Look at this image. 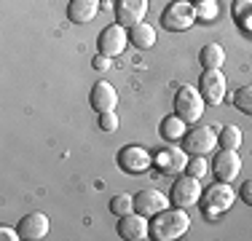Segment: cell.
Wrapping results in <instances>:
<instances>
[{"label":"cell","instance_id":"6da1fadb","mask_svg":"<svg viewBox=\"0 0 252 241\" xmlns=\"http://www.w3.org/2000/svg\"><path fill=\"white\" fill-rule=\"evenodd\" d=\"M188 228H190V217L185 209H161L158 214H153V220H151V239L156 241H175L180 236H185L188 233Z\"/></svg>","mask_w":252,"mask_h":241},{"label":"cell","instance_id":"7a4b0ae2","mask_svg":"<svg viewBox=\"0 0 252 241\" xmlns=\"http://www.w3.org/2000/svg\"><path fill=\"white\" fill-rule=\"evenodd\" d=\"M236 201V190L231 188V182H215L209 185L207 190L201 193V212L207 217H215V214H223L233 207Z\"/></svg>","mask_w":252,"mask_h":241},{"label":"cell","instance_id":"3957f363","mask_svg":"<svg viewBox=\"0 0 252 241\" xmlns=\"http://www.w3.org/2000/svg\"><path fill=\"white\" fill-rule=\"evenodd\" d=\"M161 27L169 32H185L188 27H193L196 22V8L188 0H172L164 11H161Z\"/></svg>","mask_w":252,"mask_h":241},{"label":"cell","instance_id":"277c9868","mask_svg":"<svg viewBox=\"0 0 252 241\" xmlns=\"http://www.w3.org/2000/svg\"><path fill=\"white\" fill-rule=\"evenodd\" d=\"M204 96L199 91V86H180L175 94V113L185 123H196L204 113Z\"/></svg>","mask_w":252,"mask_h":241},{"label":"cell","instance_id":"5b68a950","mask_svg":"<svg viewBox=\"0 0 252 241\" xmlns=\"http://www.w3.org/2000/svg\"><path fill=\"white\" fill-rule=\"evenodd\" d=\"M201 182L199 177H190V174H183V177L175 180L169 190V204L172 207H180V209H190L193 204H199L201 198Z\"/></svg>","mask_w":252,"mask_h":241},{"label":"cell","instance_id":"8992f818","mask_svg":"<svg viewBox=\"0 0 252 241\" xmlns=\"http://www.w3.org/2000/svg\"><path fill=\"white\" fill-rule=\"evenodd\" d=\"M218 131L212 129V126H199V129H190L185 131L183 137V148L188 150L190 155H207L215 150V145H218Z\"/></svg>","mask_w":252,"mask_h":241},{"label":"cell","instance_id":"52a82bcc","mask_svg":"<svg viewBox=\"0 0 252 241\" xmlns=\"http://www.w3.org/2000/svg\"><path fill=\"white\" fill-rule=\"evenodd\" d=\"M116 161L126 174H142V172H148V166H151L153 158L145 148H140V145H126V148L118 150Z\"/></svg>","mask_w":252,"mask_h":241},{"label":"cell","instance_id":"ba28073f","mask_svg":"<svg viewBox=\"0 0 252 241\" xmlns=\"http://www.w3.org/2000/svg\"><path fill=\"white\" fill-rule=\"evenodd\" d=\"M239 172H242V158H239L236 150H220V153H215L212 158V174L220 180V182H233V180L239 177Z\"/></svg>","mask_w":252,"mask_h":241},{"label":"cell","instance_id":"9c48e42d","mask_svg":"<svg viewBox=\"0 0 252 241\" xmlns=\"http://www.w3.org/2000/svg\"><path fill=\"white\" fill-rule=\"evenodd\" d=\"M199 91L207 105H220L225 99V75L220 70H204L199 78Z\"/></svg>","mask_w":252,"mask_h":241},{"label":"cell","instance_id":"30bf717a","mask_svg":"<svg viewBox=\"0 0 252 241\" xmlns=\"http://www.w3.org/2000/svg\"><path fill=\"white\" fill-rule=\"evenodd\" d=\"M118 236L126 241H142L151 236V222H148L145 214L129 212V214L118 217Z\"/></svg>","mask_w":252,"mask_h":241},{"label":"cell","instance_id":"8fae6325","mask_svg":"<svg viewBox=\"0 0 252 241\" xmlns=\"http://www.w3.org/2000/svg\"><path fill=\"white\" fill-rule=\"evenodd\" d=\"M126 43H129V35L124 32L121 24H110V27H105L99 32V40H97L99 54H105V57H110V59L118 57V54H124Z\"/></svg>","mask_w":252,"mask_h":241},{"label":"cell","instance_id":"7c38bea8","mask_svg":"<svg viewBox=\"0 0 252 241\" xmlns=\"http://www.w3.org/2000/svg\"><path fill=\"white\" fill-rule=\"evenodd\" d=\"M49 217L43 212H32V214H25L19 220V225H16V231H19V239H27V241H40L49 236Z\"/></svg>","mask_w":252,"mask_h":241},{"label":"cell","instance_id":"4fadbf2b","mask_svg":"<svg viewBox=\"0 0 252 241\" xmlns=\"http://www.w3.org/2000/svg\"><path fill=\"white\" fill-rule=\"evenodd\" d=\"M89 105H92L94 113H110V110H116V105H118V91L107 81H99V83H94L92 91H89Z\"/></svg>","mask_w":252,"mask_h":241},{"label":"cell","instance_id":"5bb4252c","mask_svg":"<svg viewBox=\"0 0 252 241\" xmlns=\"http://www.w3.org/2000/svg\"><path fill=\"white\" fill-rule=\"evenodd\" d=\"M148 14V0H118L116 5V22L121 27H134L145 19Z\"/></svg>","mask_w":252,"mask_h":241},{"label":"cell","instance_id":"9a60e30c","mask_svg":"<svg viewBox=\"0 0 252 241\" xmlns=\"http://www.w3.org/2000/svg\"><path fill=\"white\" fill-rule=\"evenodd\" d=\"M156 164H158V169L166 172V174H180V172L188 169V150L169 145V148H164L158 155H156Z\"/></svg>","mask_w":252,"mask_h":241},{"label":"cell","instance_id":"2e32d148","mask_svg":"<svg viewBox=\"0 0 252 241\" xmlns=\"http://www.w3.org/2000/svg\"><path fill=\"white\" fill-rule=\"evenodd\" d=\"M169 207V198H166V193H161V190H142V193H137L134 196V212H140V214H145V217H153V214H158L161 209H166Z\"/></svg>","mask_w":252,"mask_h":241},{"label":"cell","instance_id":"e0dca14e","mask_svg":"<svg viewBox=\"0 0 252 241\" xmlns=\"http://www.w3.org/2000/svg\"><path fill=\"white\" fill-rule=\"evenodd\" d=\"M99 3L102 0H70L67 5V19L73 24H86L99 14Z\"/></svg>","mask_w":252,"mask_h":241},{"label":"cell","instance_id":"ac0fdd59","mask_svg":"<svg viewBox=\"0 0 252 241\" xmlns=\"http://www.w3.org/2000/svg\"><path fill=\"white\" fill-rule=\"evenodd\" d=\"M231 19L242 32L252 35V0H233L231 3Z\"/></svg>","mask_w":252,"mask_h":241},{"label":"cell","instance_id":"d6986e66","mask_svg":"<svg viewBox=\"0 0 252 241\" xmlns=\"http://www.w3.org/2000/svg\"><path fill=\"white\" fill-rule=\"evenodd\" d=\"M199 62L204 64V70H220V64L225 62V48L220 43H207L199 51Z\"/></svg>","mask_w":252,"mask_h":241},{"label":"cell","instance_id":"ffe728a7","mask_svg":"<svg viewBox=\"0 0 252 241\" xmlns=\"http://www.w3.org/2000/svg\"><path fill=\"white\" fill-rule=\"evenodd\" d=\"M129 43H134L137 48H153L156 46V30L148 22H140L129 30Z\"/></svg>","mask_w":252,"mask_h":241},{"label":"cell","instance_id":"44dd1931","mask_svg":"<svg viewBox=\"0 0 252 241\" xmlns=\"http://www.w3.org/2000/svg\"><path fill=\"white\" fill-rule=\"evenodd\" d=\"M185 129H188V123H185L183 118L177 116H166L164 120H161V137H164V140H169V142H175V140H183L185 137Z\"/></svg>","mask_w":252,"mask_h":241},{"label":"cell","instance_id":"7402d4cb","mask_svg":"<svg viewBox=\"0 0 252 241\" xmlns=\"http://www.w3.org/2000/svg\"><path fill=\"white\" fill-rule=\"evenodd\" d=\"M218 140H220V145H223L225 150H239V148H242L244 134H242V129H239V126L231 123V126H223V129H220Z\"/></svg>","mask_w":252,"mask_h":241},{"label":"cell","instance_id":"603a6c76","mask_svg":"<svg viewBox=\"0 0 252 241\" xmlns=\"http://www.w3.org/2000/svg\"><path fill=\"white\" fill-rule=\"evenodd\" d=\"M110 212L118 214V217L134 212V198H131L129 193H118V196H113L110 198Z\"/></svg>","mask_w":252,"mask_h":241},{"label":"cell","instance_id":"cb8c5ba5","mask_svg":"<svg viewBox=\"0 0 252 241\" xmlns=\"http://www.w3.org/2000/svg\"><path fill=\"white\" fill-rule=\"evenodd\" d=\"M233 107L244 116H252V86H242L233 94Z\"/></svg>","mask_w":252,"mask_h":241},{"label":"cell","instance_id":"d4e9b609","mask_svg":"<svg viewBox=\"0 0 252 241\" xmlns=\"http://www.w3.org/2000/svg\"><path fill=\"white\" fill-rule=\"evenodd\" d=\"M188 174L190 177H204V174H209V164L204 161V155H193V158H188Z\"/></svg>","mask_w":252,"mask_h":241},{"label":"cell","instance_id":"484cf974","mask_svg":"<svg viewBox=\"0 0 252 241\" xmlns=\"http://www.w3.org/2000/svg\"><path fill=\"white\" fill-rule=\"evenodd\" d=\"M99 129L102 131H107V134H110V131H116L118 129V116L116 113H99Z\"/></svg>","mask_w":252,"mask_h":241},{"label":"cell","instance_id":"4316f807","mask_svg":"<svg viewBox=\"0 0 252 241\" xmlns=\"http://www.w3.org/2000/svg\"><path fill=\"white\" fill-rule=\"evenodd\" d=\"M196 8V19H215L218 16V3H199Z\"/></svg>","mask_w":252,"mask_h":241},{"label":"cell","instance_id":"83f0119b","mask_svg":"<svg viewBox=\"0 0 252 241\" xmlns=\"http://www.w3.org/2000/svg\"><path fill=\"white\" fill-rule=\"evenodd\" d=\"M92 64H94V70H99V72H105V70H110V67H113L110 57H105V54H97Z\"/></svg>","mask_w":252,"mask_h":241},{"label":"cell","instance_id":"f1b7e54d","mask_svg":"<svg viewBox=\"0 0 252 241\" xmlns=\"http://www.w3.org/2000/svg\"><path fill=\"white\" fill-rule=\"evenodd\" d=\"M239 196H242L244 204H250V207H252V180H244V185H242V190H239Z\"/></svg>","mask_w":252,"mask_h":241},{"label":"cell","instance_id":"f546056e","mask_svg":"<svg viewBox=\"0 0 252 241\" xmlns=\"http://www.w3.org/2000/svg\"><path fill=\"white\" fill-rule=\"evenodd\" d=\"M0 239H3V241H14V239H19V231H11V228H0Z\"/></svg>","mask_w":252,"mask_h":241},{"label":"cell","instance_id":"4dcf8cb0","mask_svg":"<svg viewBox=\"0 0 252 241\" xmlns=\"http://www.w3.org/2000/svg\"><path fill=\"white\" fill-rule=\"evenodd\" d=\"M193 5H199V3H218V0H190Z\"/></svg>","mask_w":252,"mask_h":241},{"label":"cell","instance_id":"1f68e13d","mask_svg":"<svg viewBox=\"0 0 252 241\" xmlns=\"http://www.w3.org/2000/svg\"><path fill=\"white\" fill-rule=\"evenodd\" d=\"M102 3H110V0H102Z\"/></svg>","mask_w":252,"mask_h":241}]
</instances>
